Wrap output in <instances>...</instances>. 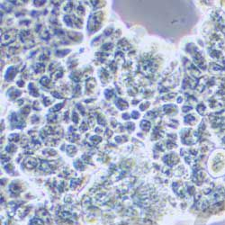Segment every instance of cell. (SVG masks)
Instances as JSON below:
<instances>
[{
    "instance_id": "7a4b0ae2",
    "label": "cell",
    "mask_w": 225,
    "mask_h": 225,
    "mask_svg": "<svg viewBox=\"0 0 225 225\" xmlns=\"http://www.w3.org/2000/svg\"><path fill=\"white\" fill-rule=\"evenodd\" d=\"M49 78H47V77H44V78H42V79H41V83L42 84V85H48L49 84Z\"/></svg>"
},
{
    "instance_id": "6da1fadb",
    "label": "cell",
    "mask_w": 225,
    "mask_h": 225,
    "mask_svg": "<svg viewBox=\"0 0 225 225\" xmlns=\"http://www.w3.org/2000/svg\"><path fill=\"white\" fill-rule=\"evenodd\" d=\"M29 87H30V92H31V94L33 95V96H38L39 95V93L38 91L33 87V84H30L29 85Z\"/></svg>"
},
{
    "instance_id": "3957f363",
    "label": "cell",
    "mask_w": 225,
    "mask_h": 225,
    "mask_svg": "<svg viewBox=\"0 0 225 225\" xmlns=\"http://www.w3.org/2000/svg\"><path fill=\"white\" fill-rule=\"evenodd\" d=\"M62 106H63V104H57V106H55V107L53 108V110H54V111L59 110V109H61Z\"/></svg>"
}]
</instances>
